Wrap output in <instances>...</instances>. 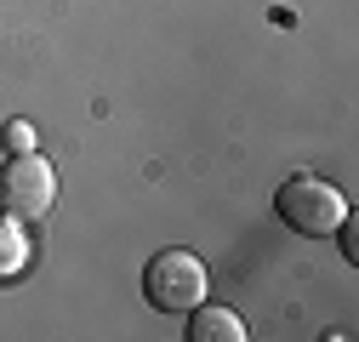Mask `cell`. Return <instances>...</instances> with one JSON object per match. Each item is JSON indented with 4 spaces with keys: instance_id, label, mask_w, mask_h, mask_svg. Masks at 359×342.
Here are the masks:
<instances>
[{
    "instance_id": "6da1fadb",
    "label": "cell",
    "mask_w": 359,
    "mask_h": 342,
    "mask_svg": "<svg viewBox=\"0 0 359 342\" xmlns=\"http://www.w3.org/2000/svg\"><path fill=\"white\" fill-rule=\"evenodd\" d=\"M205 263L194 251L183 245H171V251H154L149 256V268H143V296L160 308V314H189L205 303Z\"/></svg>"
},
{
    "instance_id": "3957f363",
    "label": "cell",
    "mask_w": 359,
    "mask_h": 342,
    "mask_svg": "<svg viewBox=\"0 0 359 342\" xmlns=\"http://www.w3.org/2000/svg\"><path fill=\"white\" fill-rule=\"evenodd\" d=\"M52 200H57V171L40 154H12L6 165H0V211L34 223V217L52 211Z\"/></svg>"
},
{
    "instance_id": "7a4b0ae2",
    "label": "cell",
    "mask_w": 359,
    "mask_h": 342,
    "mask_svg": "<svg viewBox=\"0 0 359 342\" xmlns=\"http://www.w3.org/2000/svg\"><path fill=\"white\" fill-rule=\"evenodd\" d=\"M274 205H280V223H285V228H297V234H308V240L337 234V223L348 217L342 189H337V183H325V177H291V183H280Z\"/></svg>"
},
{
    "instance_id": "52a82bcc",
    "label": "cell",
    "mask_w": 359,
    "mask_h": 342,
    "mask_svg": "<svg viewBox=\"0 0 359 342\" xmlns=\"http://www.w3.org/2000/svg\"><path fill=\"white\" fill-rule=\"evenodd\" d=\"M337 228H342V251H348V263H359V228H353V217H342Z\"/></svg>"
},
{
    "instance_id": "277c9868",
    "label": "cell",
    "mask_w": 359,
    "mask_h": 342,
    "mask_svg": "<svg viewBox=\"0 0 359 342\" xmlns=\"http://www.w3.org/2000/svg\"><path fill=\"white\" fill-rule=\"evenodd\" d=\"M189 336L194 342H245V320L234 308H189Z\"/></svg>"
},
{
    "instance_id": "8992f818",
    "label": "cell",
    "mask_w": 359,
    "mask_h": 342,
    "mask_svg": "<svg viewBox=\"0 0 359 342\" xmlns=\"http://www.w3.org/2000/svg\"><path fill=\"white\" fill-rule=\"evenodd\" d=\"M0 149L6 154H34V125L29 120H6L0 125Z\"/></svg>"
},
{
    "instance_id": "5b68a950",
    "label": "cell",
    "mask_w": 359,
    "mask_h": 342,
    "mask_svg": "<svg viewBox=\"0 0 359 342\" xmlns=\"http://www.w3.org/2000/svg\"><path fill=\"white\" fill-rule=\"evenodd\" d=\"M23 263H29V234H23V217L0 211V285H6Z\"/></svg>"
}]
</instances>
